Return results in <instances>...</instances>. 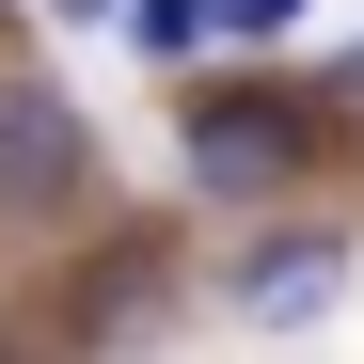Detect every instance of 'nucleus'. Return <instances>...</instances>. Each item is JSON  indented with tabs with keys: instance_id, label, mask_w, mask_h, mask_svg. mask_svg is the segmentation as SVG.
<instances>
[{
	"instance_id": "3",
	"label": "nucleus",
	"mask_w": 364,
	"mask_h": 364,
	"mask_svg": "<svg viewBox=\"0 0 364 364\" xmlns=\"http://www.w3.org/2000/svg\"><path fill=\"white\" fill-rule=\"evenodd\" d=\"M333 285H348L333 237H254V254H237V317H317Z\"/></svg>"
},
{
	"instance_id": "6",
	"label": "nucleus",
	"mask_w": 364,
	"mask_h": 364,
	"mask_svg": "<svg viewBox=\"0 0 364 364\" xmlns=\"http://www.w3.org/2000/svg\"><path fill=\"white\" fill-rule=\"evenodd\" d=\"M317 0H206V32H237V48H269V32H301Z\"/></svg>"
},
{
	"instance_id": "7",
	"label": "nucleus",
	"mask_w": 364,
	"mask_h": 364,
	"mask_svg": "<svg viewBox=\"0 0 364 364\" xmlns=\"http://www.w3.org/2000/svg\"><path fill=\"white\" fill-rule=\"evenodd\" d=\"M48 16H64V32H111V16H127V0H48Z\"/></svg>"
},
{
	"instance_id": "8",
	"label": "nucleus",
	"mask_w": 364,
	"mask_h": 364,
	"mask_svg": "<svg viewBox=\"0 0 364 364\" xmlns=\"http://www.w3.org/2000/svg\"><path fill=\"white\" fill-rule=\"evenodd\" d=\"M333 95H364V48H348V80H333Z\"/></svg>"
},
{
	"instance_id": "9",
	"label": "nucleus",
	"mask_w": 364,
	"mask_h": 364,
	"mask_svg": "<svg viewBox=\"0 0 364 364\" xmlns=\"http://www.w3.org/2000/svg\"><path fill=\"white\" fill-rule=\"evenodd\" d=\"M0 364H16V348H0Z\"/></svg>"
},
{
	"instance_id": "2",
	"label": "nucleus",
	"mask_w": 364,
	"mask_h": 364,
	"mask_svg": "<svg viewBox=\"0 0 364 364\" xmlns=\"http://www.w3.org/2000/svg\"><path fill=\"white\" fill-rule=\"evenodd\" d=\"M191 191H206V206L301 191V111H285V95H191Z\"/></svg>"
},
{
	"instance_id": "5",
	"label": "nucleus",
	"mask_w": 364,
	"mask_h": 364,
	"mask_svg": "<svg viewBox=\"0 0 364 364\" xmlns=\"http://www.w3.org/2000/svg\"><path fill=\"white\" fill-rule=\"evenodd\" d=\"M111 32H127L143 64H191V48H206V0H127V16H111Z\"/></svg>"
},
{
	"instance_id": "4",
	"label": "nucleus",
	"mask_w": 364,
	"mask_h": 364,
	"mask_svg": "<svg viewBox=\"0 0 364 364\" xmlns=\"http://www.w3.org/2000/svg\"><path fill=\"white\" fill-rule=\"evenodd\" d=\"M159 285H174V254H159V237H143V254H111V269H95V301H80V333H95V364H127V333L159 317Z\"/></svg>"
},
{
	"instance_id": "1",
	"label": "nucleus",
	"mask_w": 364,
	"mask_h": 364,
	"mask_svg": "<svg viewBox=\"0 0 364 364\" xmlns=\"http://www.w3.org/2000/svg\"><path fill=\"white\" fill-rule=\"evenodd\" d=\"M80 206H95V127L48 64H16L0 80V222H80Z\"/></svg>"
}]
</instances>
